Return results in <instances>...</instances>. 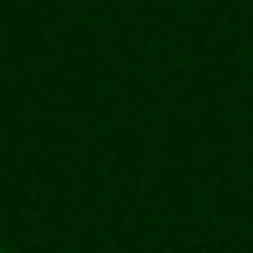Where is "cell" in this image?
Returning <instances> with one entry per match:
<instances>
[]
</instances>
